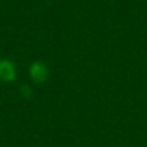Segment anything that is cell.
Wrapping results in <instances>:
<instances>
[{
  "label": "cell",
  "mask_w": 147,
  "mask_h": 147,
  "mask_svg": "<svg viewBox=\"0 0 147 147\" xmlns=\"http://www.w3.org/2000/svg\"><path fill=\"white\" fill-rule=\"evenodd\" d=\"M30 76H32V79L38 84L45 82L46 78H48V67H46L45 63H41V62H35V63H32V67H30Z\"/></svg>",
  "instance_id": "1"
},
{
  "label": "cell",
  "mask_w": 147,
  "mask_h": 147,
  "mask_svg": "<svg viewBox=\"0 0 147 147\" xmlns=\"http://www.w3.org/2000/svg\"><path fill=\"white\" fill-rule=\"evenodd\" d=\"M16 78V70H14V65L10 60H5L2 59L0 60V79L5 81V82H10Z\"/></svg>",
  "instance_id": "2"
}]
</instances>
